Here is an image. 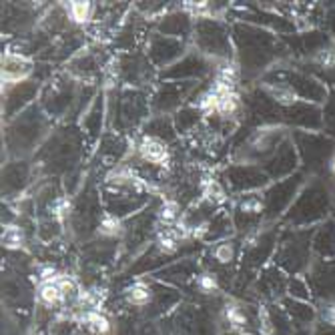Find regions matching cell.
Masks as SVG:
<instances>
[{"instance_id": "obj_1", "label": "cell", "mask_w": 335, "mask_h": 335, "mask_svg": "<svg viewBox=\"0 0 335 335\" xmlns=\"http://www.w3.org/2000/svg\"><path fill=\"white\" fill-rule=\"evenodd\" d=\"M30 72V62L23 60L20 56H6L2 60V82H14L20 80Z\"/></svg>"}, {"instance_id": "obj_2", "label": "cell", "mask_w": 335, "mask_h": 335, "mask_svg": "<svg viewBox=\"0 0 335 335\" xmlns=\"http://www.w3.org/2000/svg\"><path fill=\"white\" fill-rule=\"evenodd\" d=\"M139 153L146 163H153V165H165L169 159L167 146L157 139H144L139 146Z\"/></svg>"}, {"instance_id": "obj_3", "label": "cell", "mask_w": 335, "mask_h": 335, "mask_svg": "<svg viewBox=\"0 0 335 335\" xmlns=\"http://www.w3.org/2000/svg\"><path fill=\"white\" fill-rule=\"evenodd\" d=\"M239 107H241L239 96L235 95V93H225V95H219L215 113H219L221 117H233L239 111Z\"/></svg>"}, {"instance_id": "obj_4", "label": "cell", "mask_w": 335, "mask_h": 335, "mask_svg": "<svg viewBox=\"0 0 335 335\" xmlns=\"http://www.w3.org/2000/svg\"><path fill=\"white\" fill-rule=\"evenodd\" d=\"M265 91L273 96V100H277L279 104L289 107V104H295V102H297V93H295L291 87H283V85H277V87H275V85H267Z\"/></svg>"}, {"instance_id": "obj_5", "label": "cell", "mask_w": 335, "mask_h": 335, "mask_svg": "<svg viewBox=\"0 0 335 335\" xmlns=\"http://www.w3.org/2000/svg\"><path fill=\"white\" fill-rule=\"evenodd\" d=\"M38 297H40V301L43 303H47V305H56V303H60L62 301V291L58 289V285L54 283V281H48V283H40V287H38Z\"/></svg>"}, {"instance_id": "obj_6", "label": "cell", "mask_w": 335, "mask_h": 335, "mask_svg": "<svg viewBox=\"0 0 335 335\" xmlns=\"http://www.w3.org/2000/svg\"><path fill=\"white\" fill-rule=\"evenodd\" d=\"M85 319H87V323L95 329L96 333L100 335H107L109 331H111V323H109V319L102 315V313L98 311H89L87 315H85Z\"/></svg>"}, {"instance_id": "obj_7", "label": "cell", "mask_w": 335, "mask_h": 335, "mask_svg": "<svg viewBox=\"0 0 335 335\" xmlns=\"http://www.w3.org/2000/svg\"><path fill=\"white\" fill-rule=\"evenodd\" d=\"M91 10H93L91 2H71L69 6V14L74 23H87L91 16Z\"/></svg>"}, {"instance_id": "obj_8", "label": "cell", "mask_w": 335, "mask_h": 335, "mask_svg": "<svg viewBox=\"0 0 335 335\" xmlns=\"http://www.w3.org/2000/svg\"><path fill=\"white\" fill-rule=\"evenodd\" d=\"M127 299L133 305H146L151 301V291L144 287L143 283H139V285H135V287H131L127 291Z\"/></svg>"}, {"instance_id": "obj_9", "label": "cell", "mask_w": 335, "mask_h": 335, "mask_svg": "<svg viewBox=\"0 0 335 335\" xmlns=\"http://www.w3.org/2000/svg\"><path fill=\"white\" fill-rule=\"evenodd\" d=\"M235 257V245L233 243H221L215 249V259L221 263H229Z\"/></svg>"}, {"instance_id": "obj_10", "label": "cell", "mask_w": 335, "mask_h": 335, "mask_svg": "<svg viewBox=\"0 0 335 335\" xmlns=\"http://www.w3.org/2000/svg\"><path fill=\"white\" fill-rule=\"evenodd\" d=\"M23 231L20 229H16V227H8L6 231H4V237H2V241H4V245L6 247H10V249H14V247H20L23 245Z\"/></svg>"}, {"instance_id": "obj_11", "label": "cell", "mask_w": 335, "mask_h": 335, "mask_svg": "<svg viewBox=\"0 0 335 335\" xmlns=\"http://www.w3.org/2000/svg\"><path fill=\"white\" fill-rule=\"evenodd\" d=\"M120 231V223L117 217H104L102 223H100V233L102 235H117Z\"/></svg>"}, {"instance_id": "obj_12", "label": "cell", "mask_w": 335, "mask_h": 335, "mask_svg": "<svg viewBox=\"0 0 335 335\" xmlns=\"http://www.w3.org/2000/svg\"><path fill=\"white\" fill-rule=\"evenodd\" d=\"M227 317H229V323H233L235 327H241V325L247 323L245 313L241 311L239 307H235V305H229V307H227Z\"/></svg>"}, {"instance_id": "obj_13", "label": "cell", "mask_w": 335, "mask_h": 335, "mask_svg": "<svg viewBox=\"0 0 335 335\" xmlns=\"http://www.w3.org/2000/svg\"><path fill=\"white\" fill-rule=\"evenodd\" d=\"M175 219H177V203L167 201V203L163 205V209H161V221H165V223H173Z\"/></svg>"}, {"instance_id": "obj_14", "label": "cell", "mask_w": 335, "mask_h": 335, "mask_svg": "<svg viewBox=\"0 0 335 335\" xmlns=\"http://www.w3.org/2000/svg\"><path fill=\"white\" fill-rule=\"evenodd\" d=\"M58 289L62 291V295H72V293H76V287H74V283H72L71 277H65V275H58L56 277V281H54Z\"/></svg>"}, {"instance_id": "obj_15", "label": "cell", "mask_w": 335, "mask_h": 335, "mask_svg": "<svg viewBox=\"0 0 335 335\" xmlns=\"http://www.w3.org/2000/svg\"><path fill=\"white\" fill-rule=\"evenodd\" d=\"M205 197H207L209 201H217V203H219V201H223V199H225V193H223V189L219 187V183L213 181V183H209V185H207Z\"/></svg>"}, {"instance_id": "obj_16", "label": "cell", "mask_w": 335, "mask_h": 335, "mask_svg": "<svg viewBox=\"0 0 335 335\" xmlns=\"http://www.w3.org/2000/svg\"><path fill=\"white\" fill-rule=\"evenodd\" d=\"M315 60H317L321 67L329 69V67H333L335 65V52H331V50H321V52L315 56Z\"/></svg>"}, {"instance_id": "obj_17", "label": "cell", "mask_w": 335, "mask_h": 335, "mask_svg": "<svg viewBox=\"0 0 335 335\" xmlns=\"http://www.w3.org/2000/svg\"><path fill=\"white\" fill-rule=\"evenodd\" d=\"M199 287L203 289V291H215L217 279L213 275H201V277H199Z\"/></svg>"}, {"instance_id": "obj_18", "label": "cell", "mask_w": 335, "mask_h": 335, "mask_svg": "<svg viewBox=\"0 0 335 335\" xmlns=\"http://www.w3.org/2000/svg\"><path fill=\"white\" fill-rule=\"evenodd\" d=\"M329 169H331V173L335 175V155H333V159H331V163H329Z\"/></svg>"}]
</instances>
